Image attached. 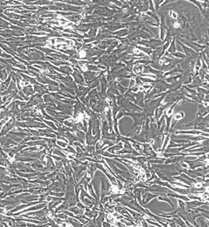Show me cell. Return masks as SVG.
Wrapping results in <instances>:
<instances>
[{
	"mask_svg": "<svg viewBox=\"0 0 209 227\" xmlns=\"http://www.w3.org/2000/svg\"><path fill=\"white\" fill-rule=\"evenodd\" d=\"M122 116H125V115H128V116H131L132 117L134 118V124L133 125V126L131 127L132 129V131L135 129V127L137 126H140L144 120L145 117H146V115L143 113H136L135 112H125V111H122Z\"/></svg>",
	"mask_w": 209,
	"mask_h": 227,
	"instance_id": "obj_1",
	"label": "cell"
},
{
	"mask_svg": "<svg viewBox=\"0 0 209 227\" xmlns=\"http://www.w3.org/2000/svg\"><path fill=\"white\" fill-rule=\"evenodd\" d=\"M118 104L122 107V108H124V109H126V110H137V111H139V110H141V109L140 108V107H137L136 105L132 104V103H131L130 102H129L128 101H127L126 99H125L123 98V97H118Z\"/></svg>",
	"mask_w": 209,
	"mask_h": 227,
	"instance_id": "obj_2",
	"label": "cell"
},
{
	"mask_svg": "<svg viewBox=\"0 0 209 227\" xmlns=\"http://www.w3.org/2000/svg\"><path fill=\"white\" fill-rule=\"evenodd\" d=\"M183 94L184 93H170L167 96L165 102H167V103L171 104L172 103H173L174 102H176L177 101H179L181 99H186L188 101H192L191 100L188 99L186 98H185L184 96L183 95ZM192 102H193V101H192Z\"/></svg>",
	"mask_w": 209,
	"mask_h": 227,
	"instance_id": "obj_3",
	"label": "cell"
},
{
	"mask_svg": "<svg viewBox=\"0 0 209 227\" xmlns=\"http://www.w3.org/2000/svg\"><path fill=\"white\" fill-rule=\"evenodd\" d=\"M184 172H185L187 173L189 176L193 177V178H195V177H196L198 176H204L205 174H207L208 172V166H207L206 168L204 169H200L198 170H184Z\"/></svg>",
	"mask_w": 209,
	"mask_h": 227,
	"instance_id": "obj_4",
	"label": "cell"
},
{
	"mask_svg": "<svg viewBox=\"0 0 209 227\" xmlns=\"http://www.w3.org/2000/svg\"><path fill=\"white\" fill-rule=\"evenodd\" d=\"M177 179H179V180H181L185 183H187L188 185H189L190 187L192 186V184H195L196 181L195 180H193V179H192L188 177L187 176H185L184 174H182L180 177H175Z\"/></svg>",
	"mask_w": 209,
	"mask_h": 227,
	"instance_id": "obj_5",
	"label": "cell"
},
{
	"mask_svg": "<svg viewBox=\"0 0 209 227\" xmlns=\"http://www.w3.org/2000/svg\"><path fill=\"white\" fill-rule=\"evenodd\" d=\"M102 198L104 197V196L107 194V193L108 192V190L110 187V185L108 182V181L103 178H102Z\"/></svg>",
	"mask_w": 209,
	"mask_h": 227,
	"instance_id": "obj_6",
	"label": "cell"
},
{
	"mask_svg": "<svg viewBox=\"0 0 209 227\" xmlns=\"http://www.w3.org/2000/svg\"><path fill=\"white\" fill-rule=\"evenodd\" d=\"M203 204H208L207 203H204V202H198V201H193V202H186V210H190V209H192V208H193L195 207H196L198 206H200L201 205H203Z\"/></svg>",
	"mask_w": 209,
	"mask_h": 227,
	"instance_id": "obj_7",
	"label": "cell"
},
{
	"mask_svg": "<svg viewBox=\"0 0 209 227\" xmlns=\"http://www.w3.org/2000/svg\"><path fill=\"white\" fill-rule=\"evenodd\" d=\"M184 162H187L189 165V166H190V169H192V170H194L196 168V167L203 166L204 165V164H203V163L199 162V161H184Z\"/></svg>",
	"mask_w": 209,
	"mask_h": 227,
	"instance_id": "obj_8",
	"label": "cell"
},
{
	"mask_svg": "<svg viewBox=\"0 0 209 227\" xmlns=\"http://www.w3.org/2000/svg\"><path fill=\"white\" fill-rule=\"evenodd\" d=\"M184 159V157L183 156H176V157H171L170 158H169L168 159H167L165 162V164H169V163H174V162H178L179 161H181V160Z\"/></svg>",
	"mask_w": 209,
	"mask_h": 227,
	"instance_id": "obj_9",
	"label": "cell"
},
{
	"mask_svg": "<svg viewBox=\"0 0 209 227\" xmlns=\"http://www.w3.org/2000/svg\"><path fill=\"white\" fill-rule=\"evenodd\" d=\"M208 108H205V107H203L201 104L199 105V109H198V112L197 115H199L200 117L203 116V115H206L208 112Z\"/></svg>",
	"mask_w": 209,
	"mask_h": 227,
	"instance_id": "obj_10",
	"label": "cell"
},
{
	"mask_svg": "<svg viewBox=\"0 0 209 227\" xmlns=\"http://www.w3.org/2000/svg\"><path fill=\"white\" fill-rule=\"evenodd\" d=\"M14 126V124L12 123V121H10V122H9L8 123L6 124V125L4 126V127L3 128V131L1 133V135H0V136H2L4 134H6L7 131Z\"/></svg>",
	"mask_w": 209,
	"mask_h": 227,
	"instance_id": "obj_11",
	"label": "cell"
},
{
	"mask_svg": "<svg viewBox=\"0 0 209 227\" xmlns=\"http://www.w3.org/2000/svg\"><path fill=\"white\" fill-rule=\"evenodd\" d=\"M158 200H163V201H166V202H167L168 203H169V204L172 205V208H174L173 204L172 203L171 200H170L167 197V196L166 195V194H165V193H161V195H160L158 196Z\"/></svg>",
	"mask_w": 209,
	"mask_h": 227,
	"instance_id": "obj_12",
	"label": "cell"
},
{
	"mask_svg": "<svg viewBox=\"0 0 209 227\" xmlns=\"http://www.w3.org/2000/svg\"><path fill=\"white\" fill-rule=\"evenodd\" d=\"M176 133H190V134H194V135H199V134H203L201 132H200V131H175ZM205 135V134H203ZM208 135V134H206Z\"/></svg>",
	"mask_w": 209,
	"mask_h": 227,
	"instance_id": "obj_13",
	"label": "cell"
},
{
	"mask_svg": "<svg viewBox=\"0 0 209 227\" xmlns=\"http://www.w3.org/2000/svg\"><path fill=\"white\" fill-rule=\"evenodd\" d=\"M74 76L75 77V79L77 82H81L84 81V79L82 78V76H81L80 75L76 74V73L74 74Z\"/></svg>",
	"mask_w": 209,
	"mask_h": 227,
	"instance_id": "obj_14",
	"label": "cell"
},
{
	"mask_svg": "<svg viewBox=\"0 0 209 227\" xmlns=\"http://www.w3.org/2000/svg\"><path fill=\"white\" fill-rule=\"evenodd\" d=\"M184 144H175V143H173V141H171L170 143V145L168 146V148H171V147H174L175 148L176 147H180V146H184Z\"/></svg>",
	"mask_w": 209,
	"mask_h": 227,
	"instance_id": "obj_15",
	"label": "cell"
},
{
	"mask_svg": "<svg viewBox=\"0 0 209 227\" xmlns=\"http://www.w3.org/2000/svg\"><path fill=\"white\" fill-rule=\"evenodd\" d=\"M174 41L175 40H173V42L171 44V47H170V49H169V52H171V53H173L175 52V44H174Z\"/></svg>",
	"mask_w": 209,
	"mask_h": 227,
	"instance_id": "obj_16",
	"label": "cell"
}]
</instances>
